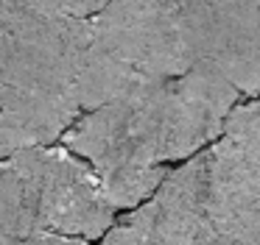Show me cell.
Returning a JSON list of instances; mask_svg holds the SVG:
<instances>
[{"instance_id": "obj_1", "label": "cell", "mask_w": 260, "mask_h": 245, "mask_svg": "<svg viewBox=\"0 0 260 245\" xmlns=\"http://www.w3.org/2000/svg\"><path fill=\"white\" fill-rule=\"evenodd\" d=\"M241 92L224 75L193 67L151 89L109 100L76 120L62 145L90 161L112 206L126 215L148 203L171 176L226 128Z\"/></svg>"}, {"instance_id": "obj_2", "label": "cell", "mask_w": 260, "mask_h": 245, "mask_svg": "<svg viewBox=\"0 0 260 245\" xmlns=\"http://www.w3.org/2000/svg\"><path fill=\"white\" fill-rule=\"evenodd\" d=\"M90 20L0 0V150L45 148L84 114Z\"/></svg>"}, {"instance_id": "obj_3", "label": "cell", "mask_w": 260, "mask_h": 245, "mask_svg": "<svg viewBox=\"0 0 260 245\" xmlns=\"http://www.w3.org/2000/svg\"><path fill=\"white\" fill-rule=\"evenodd\" d=\"M120 212L90 161L68 145L17 150L0 170V245L37 234L104 239Z\"/></svg>"}, {"instance_id": "obj_4", "label": "cell", "mask_w": 260, "mask_h": 245, "mask_svg": "<svg viewBox=\"0 0 260 245\" xmlns=\"http://www.w3.org/2000/svg\"><path fill=\"white\" fill-rule=\"evenodd\" d=\"M190 70L168 0H115L90 20L81 103L92 111Z\"/></svg>"}, {"instance_id": "obj_5", "label": "cell", "mask_w": 260, "mask_h": 245, "mask_svg": "<svg viewBox=\"0 0 260 245\" xmlns=\"http://www.w3.org/2000/svg\"><path fill=\"white\" fill-rule=\"evenodd\" d=\"M148 203L165 245H260V200L221 181L204 150L174 167Z\"/></svg>"}, {"instance_id": "obj_6", "label": "cell", "mask_w": 260, "mask_h": 245, "mask_svg": "<svg viewBox=\"0 0 260 245\" xmlns=\"http://www.w3.org/2000/svg\"><path fill=\"white\" fill-rule=\"evenodd\" d=\"M193 67L260 98V0H168Z\"/></svg>"}, {"instance_id": "obj_7", "label": "cell", "mask_w": 260, "mask_h": 245, "mask_svg": "<svg viewBox=\"0 0 260 245\" xmlns=\"http://www.w3.org/2000/svg\"><path fill=\"white\" fill-rule=\"evenodd\" d=\"M204 156L221 181L260 200V98L232 109L221 139Z\"/></svg>"}, {"instance_id": "obj_8", "label": "cell", "mask_w": 260, "mask_h": 245, "mask_svg": "<svg viewBox=\"0 0 260 245\" xmlns=\"http://www.w3.org/2000/svg\"><path fill=\"white\" fill-rule=\"evenodd\" d=\"M101 245H165L154 223L151 203H143L135 212L120 215L109 234L101 239Z\"/></svg>"}, {"instance_id": "obj_9", "label": "cell", "mask_w": 260, "mask_h": 245, "mask_svg": "<svg viewBox=\"0 0 260 245\" xmlns=\"http://www.w3.org/2000/svg\"><path fill=\"white\" fill-rule=\"evenodd\" d=\"M17 3L40 9V11H51V14H62V17L92 20V17L101 14L104 9H109L115 0H17Z\"/></svg>"}, {"instance_id": "obj_10", "label": "cell", "mask_w": 260, "mask_h": 245, "mask_svg": "<svg viewBox=\"0 0 260 245\" xmlns=\"http://www.w3.org/2000/svg\"><path fill=\"white\" fill-rule=\"evenodd\" d=\"M17 245H92L90 239L81 237H59V234H37L31 239H23Z\"/></svg>"}]
</instances>
